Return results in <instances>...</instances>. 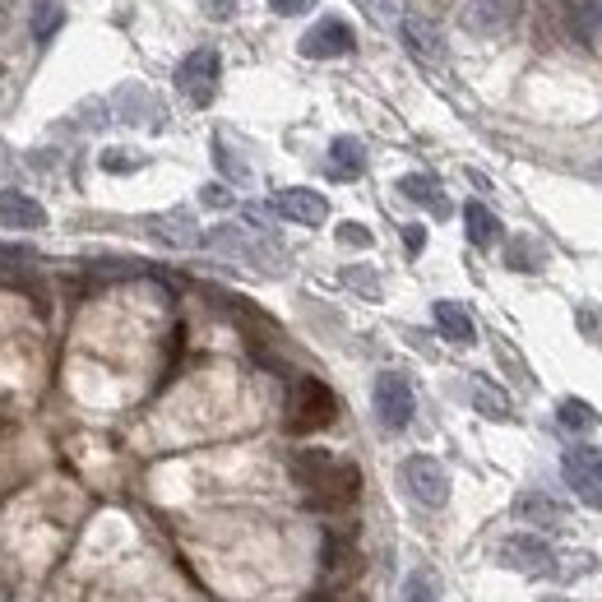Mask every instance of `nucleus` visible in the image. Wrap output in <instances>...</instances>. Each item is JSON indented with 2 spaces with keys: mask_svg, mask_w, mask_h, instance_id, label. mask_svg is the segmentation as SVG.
Listing matches in <instances>:
<instances>
[{
  "mask_svg": "<svg viewBox=\"0 0 602 602\" xmlns=\"http://www.w3.org/2000/svg\"><path fill=\"white\" fill-rule=\"evenodd\" d=\"M343 278H348V287H357L362 297H381V278H375V270H366V264H352V270H343Z\"/></svg>",
  "mask_w": 602,
  "mask_h": 602,
  "instance_id": "nucleus-30",
  "label": "nucleus"
},
{
  "mask_svg": "<svg viewBox=\"0 0 602 602\" xmlns=\"http://www.w3.org/2000/svg\"><path fill=\"white\" fill-rule=\"evenodd\" d=\"M459 24L473 37H501L510 24H515V0H468Z\"/></svg>",
  "mask_w": 602,
  "mask_h": 602,
  "instance_id": "nucleus-12",
  "label": "nucleus"
},
{
  "mask_svg": "<svg viewBox=\"0 0 602 602\" xmlns=\"http://www.w3.org/2000/svg\"><path fill=\"white\" fill-rule=\"evenodd\" d=\"M404 486H408V496L417 505H427V510H440L445 501H450V473H445V463L431 459V455H413L404 459Z\"/></svg>",
  "mask_w": 602,
  "mask_h": 602,
  "instance_id": "nucleus-4",
  "label": "nucleus"
},
{
  "mask_svg": "<svg viewBox=\"0 0 602 602\" xmlns=\"http://www.w3.org/2000/svg\"><path fill=\"white\" fill-rule=\"evenodd\" d=\"M404 602H440V584L431 570H413L404 584Z\"/></svg>",
  "mask_w": 602,
  "mask_h": 602,
  "instance_id": "nucleus-28",
  "label": "nucleus"
},
{
  "mask_svg": "<svg viewBox=\"0 0 602 602\" xmlns=\"http://www.w3.org/2000/svg\"><path fill=\"white\" fill-rule=\"evenodd\" d=\"M561 473H566L570 492L579 501L602 510V450H593V445H574V450H566V459H561Z\"/></svg>",
  "mask_w": 602,
  "mask_h": 602,
  "instance_id": "nucleus-6",
  "label": "nucleus"
},
{
  "mask_svg": "<svg viewBox=\"0 0 602 602\" xmlns=\"http://www.w3.org/2000/svg\"><path fill=\"white\" fill-rule=\"evenodd\" d=\"M218 75H222V56L214 47H195L182 65H176V88L186 94V102L209 107L218 98Z\"/></svg>",
  "mask_w": 602,
  "mask_h": 602,
  "instance_id": "nucleus-3",
  "label": "nucleus"
},
{
  "mask_svg": "<svg viewBox=\"0 0 602 602\" xmlns=\"http://www.w3.org/2000/svg\"><path fill=\"white\" fill-rule=\"evenodd\" d=\"M505 264H510V270H519V274H538L543 270L538 241H533V237H515V241H510V251H505Z\"/></svg>",
  "mask_w": 602,
  "mask_h": 602,
  "instance_id": "nucleus-26",
  "label": "nucleus"
},
{
  "mask_svg": "<svg viewBox=\"0 0 602 602\" xmlns=\"http://www.w3.org/2000/svg\"><path fill=\"white\" fill-rule=\"evenodd\" d=\"M413 413H417V398H413L408 375H398V371L375 375V417H381L390 431H404L413 422Z\"/></svg>",
  "mask_w": 602,
  "mask_h": 602,
  "instance_id": "nucleus-5",
  "label": "nucleus"
},
{
  "mask_svg": "<svg viewBox=\"0 0 602 602\" xmlns=\"http://www.w3.org/2000/svg\"><path fill=\"white\" fill-rule=\"evenodd\" d=\"M579 333H584V339H593V343H602V316H598V310L593 306H579Z\"/></svg>",
  "mask_w": 602,
  "mask_h": 602,
  "instance_id": "nucleus-33",
  "label": "nucleus"
},
{
  "mask_svg": "<svg viewBox=\"0 0 602 602\" xmlns=\"http://www.w3.org/2000/svg\"><path fill=\"white\" fill-rule=\"evenodd\" d=\"M398 195L413 199V205H422V209L440 214V218H450V199H445L440 182H436V176H427V172H408V176H398Z\"/></svg>",
  "mask_w": 602,
  "mask_h": 602,
  "instance_id": "nucleus-16",
  "label": "nucleus"
},
{
  "mask_svg": "<svg viewBox=\"0 0 602 602\" xmlns=\"http://www.w3.org/2000/svg\"><path fill=\"white\" fill-rule=\"evenodd\" d=\"M348 52H357V33L339 14L320 19V24L306 29V37H302V56H310V61H329V56H348Z\"/></svg>",
  "mask_w": 602,
  "mask_h": 602,
  "instance_id": "nucleus-7",
  "label": "nucleus"
},
{
  "mask_svg": "<svg viewBox=\"0 0 602 602\" xmlns=\"http://www.w3.org/2000/svg\"><path fill=\"white\" fill-rule=\"evenodd\" d=\"M473 408L482 417H492V422H505L510 417V398L492 385V381H473Z\"/></svg>",
  "mask_w": 602,
  "mask_h": 602,
  "instance_id": "nucleus-25",
  "label": "nucleus"
},
{
  "mask_svg": "<svg viewBox=\"0 0 602 602\" xmlns=\"http://www.w3.org/2000/svg\"><path fill=\"white\" fill-rule=\"evenodd\" d=\"M144 264H135V260H98L94 264V274L98 278H125V274H140Z\"/></svg>",
  "mask_w": 602,
  "mask_h": 602,
  "instance_id": "nucleus-32",
  "label": "nucleus"
},
{
  "mask_svg": "<svg viewBox=\"0 0 602 602\" xmlns=\"http://www.w3.org/2000/svg\"><path fill=\"white\" fill-rule=\"evenodd\" d=\"M496 561L519 570V574H551L556 570V551L543 543V538H528V533H515V538H505Z\"/></svg>",
  "mask_w": 602,
  "mask_h": 602,
  "instance_id": "nucleus-8",
  "label": "nucleus"
},
{
  "mask_svg": "<svg viewBox=\"0 0 602 602\" xmlns=\"http://www.w3.org/2000/svg\"><path fill=\"white\" fill-rule=\"evenodd\" d=\"M404 247H408V255H422V247H427V228H404Z\"/></svg>",
  "mask_w": 602,
  "mask_h": 602,
  "instance_id": "nucleus-39",
  "label": "nucleus"
},
{
  "mask_svg": "<svg viewBox=\"0 0 602 602\" xmlns=\"http://www.w3.org/2000/svg\"><path fill=\"white\" fill-rule=\"evenodd\" d=\"M102 172H135L144 167V153H130V149H102Z\"/></svg>",
  "mask_w": 602,
  "mask_h": 602,
  "instance_id": "nucleus-31",
  "label": "nucleus"
},
{
  "mask_svg": "<svg viewBox=\"0 0 602 602\" xmlns=\"http://www.w3.org/2000/svg\"><path fill=\"white\" fill-rule=\"evenodd\" d=\"M0 228L37 232V228H47V209L24 190H0Z\"/></svg>",
  "mask_w": 602,
  "mask_h": 602,
  "instance_id": "nucleus-15",
  "label": "nucleus"
},
{
  "mask_svg": "<svg viewBox=\"0 0 602 602\" xmlns=\"http://www.w3.org/2000/svg\"><path fill=\"white\" fill-rule=\"evenodd\" d=\"M598 422V413L589 408V404H579V398H566L561 404V427H570V431H589Z\"/></svg>",
  "mask_w": 602,
  "mask_h": 602,
  "instance_id": "nucleus-29",
  "label": "nucleus"
},
{
  "mask_svg": "<svg viewBox=\"0 0 602 602\" xmlns=\"http://www.w3.org/2000/svg\"><path fill=\"white\" fill-rule=\"evenodd\" d=\"M515 515L528 519V524H538V528H561V524H566V505L551 501V496H543V492H524V496L515 501Z\"/></svg>",
  "mask_w": 602,
  "mask_h": 602,
  "instance_id": "nucleus-20",
  "label": "nucleus"
},
{
  "mask_svg": "<svg viewBox=\"0 0 602 602\" xmlns=\"http://www.w3.org/2000/svg\"><path fill=\"white\" fill-rule=\"evenodd\" d=\"M339 241L343 247H371V228H362V222H339Z\"/></svg>",
  "mask_w": 602,
  "mask_h": 602,
  "instance_id": "nucleus-34",
  "label": "nucleus"
},
{
  "mask_svg": "<svg viewBox=\"0 0 602 602\" xmlns=\"http://www.w3.org/2000/svg\"><path fill=\"white\" fill-rule=\"evenodd\" d=\"M325 570L329 574H357V547H352V533H329L325 538Z\"/></svg>",
  "mask_w": 602,
  "mask_h": 602,
  "instance_id": "nucleus-23",
  "label": "nucleus"
},
{
  "mask_svg": "<svg viewBox=\"0 0 602 602\" xmlns=\"http://www.w3.org/2000/svg\"><path fill=\"white\" fill-rule=\"evenodd\" d=\"M241 0H199V10H205L209 19H232Z\"/></svg>",
  "mask_w": 602,
  "mask_h": 602,
  "instance_id": "nucleus-35",
  "label": "nucleus"
},
{
  "mask_svg": "<svg viewBox=\"0 0 602 602\" xmlns=\"http://www.w3.org/2000/svg\"><path fill=\"white\" fill-rule=\"evenodd\" d=\"M333 417H339V398H333V390L325 381H316V375L297 381L293 404H287V427L306 436V431H325Z\"/></svg>",
  "mask_w": 602,
  "mask_h": 602,
  "instance_id": "nucleus-2",
  "label": "nucleus"
},
{
  "mask_svg": "<svg viewBox=\"0 0 602 602\" xmlns=\"http://www.w3.org/2000/svg\"><path fill=\"white\" fill-rule=\"evenodd\" d=\"M199 199H205L209 209H228L232 205V195H228V186H205L199 190Z\"/></svg>",
  "mask_w": 602,
  "mask_h": 602,
  "instance_id": "nucleus-36",
  "label": "nucleus"
},
{
  "mask_svg": "<svg viewBox=\"0 0 602 602\" xmlns=\"http://www.w3.org/2000/svg\"><path fill=\"white\" fill-rule=\"evenodd\" d=\"M566 24H570L579 47H593V42L602 37V0H579V6H570Z\"/></svg>",
  "mask_w": 602,
  "mask_h": 602,
  "instance_id": "nucleus-21",
  "label": "nucleus"
},
{
  "mask_svg": "<svg viewBox=\"0 0 602 602\" xmlns=\"http://www.w3.org/2000/svg\"><path fill=\"white\" fill-rule=\"evenodd\" d=\"M362 492V473H357V463H333V473L316 486V492H306V505L310 510H348Z\"/></svg>",
  "mask_w": 602,
  "mask_h": 602,
  "instance_id": "nucleus-10",
  "label": "nucleus"
},
{
  "mask_svg": "<svg viewBox=\"0 0 602 602\" xmlns=\"http://www.w3.org/2000/svg\"><path fill=\"white\" fill-rule=\"evenodd\" d=\"M431 316H436V329H440L450 343H473V339H478V325H473V316H468V306H459V302H436Z\"/></svg>",
  "mask_w": 602,
  "mask_h": 602,
  "instance_id": "nucleus-19",
  "label": "nucleus"
},
{
  "mask_svg": "<svg viewBox=\"0 0 602 602\" xmlns=\"http://www.w3.org/2000/svg\"><path fill=\"white\" fill-rule=\"evenodd\" d=\"M144 232H149L153 241H163V247H172V251H190L195 241H199V228H195V218H190L186 209L144 218Z\"/></svg>",
  "mask_w": 602,
  "mask_h": 602,
  "instance_id": "nucleus-14",
  "label": "nucleus"
},
{
  "mask_svg": "<svg viewBox=\"0 0 602 602\" xmlns=\"http://www.w3.org/2000/svg\"><path fill=\"white\" fill-rule=\"evenodd\" d=\"M199 241H205V251L228 255L237 264H251V270H260V274H283L287 270L283 247H274L270 237H251L247 228H232V222H222V228L205 232Z\"/></svg>",
  "mask_w": 602,
  "mask_h": 602,
  "instance_id": "nucleus-1",
  "label": "nucleus"
},
{
  "mask_svg": "<svg viewBox=\"0 0 602 602\" xmlns=\"http://www.w3.org/2000/svg\"><path fill=\"white\" fill-rule=\"evenodd\" d=\"M463 228H468V241L473 247H496L501 241V222H496V214L486 209V205H463Z\"/></svg>",
  "mask_w": 602,
  "mask_h": 602,
  "instance_id": "nucleus-22",
  "label": "nucleus"
},
{
  "mask_svg": "<svg viewBox=\"0 0 602 602\" xmlns=\"http://www.w3.org/2000/svg\"><path fill=\"white\" fill-rule=\"evenodd\" d=\"M107 107H111V117L125 121V125H158L163 121V107L144 84H121V94Z\"/></svg>",
  "mask_w": 602,
  "mask_h": 602,
  "instance_id": "nucleus-13",
  "label": "nucleus"
},
{
  "mask_svg": "<svg viewBox=\"0 0 602 602\" xmlns=\"http://www.w3.org/2000/svg\"><path fill=\"white\" fill-rule=\"evenodd\" d=\"M398 37H404V47L417 56V61H427V65H440L445 61V33L436 19L427 14H398Z\"/></svg>",
  "mask_w": 602,
  "mask_h": 602,
  "instance_id": "nucleus-9",
  "label": "nucleus"
},
{
  "mask_svg": "<svg viewBox=\"0 0 602 602\" xmlns=\"http://www.w3.org/2000/svg\"><path fill=\"white\" fill-rule=\"evenodd\" d=\"M310 6H316V0H270L274 14H306Z\"/></svg>",
  "mask_w": 602,
  "mask_h": 602,
  "instance_id": "nucleus-38",
  "label": "nucleus"
},
{
  "mask_svg": "<svg viewBox=\"0 0 602 602\" xmlns=\"http://www.w3.org/2000/svg\"><path fill=\"white\" fill-rule=\"evenodd\" d=\"M270 209L287 222H302V228H320L329 218V199L320 190H306V186H293V190H278L270 199Z\"/></svg>",
  "mask_w": 602,
  "mask_h": 602,
  "instance_id": "nucleus-11",
  "label": "nucleus"
},
{
  "mask_svg": "<svg viewBox=\"0 0 602 602\" xmlns=\"http://www.w3.org/2000/svg\"><path fill=\"white\" fill-rule=\"evenodd\" d=\"M333 463H339V459H333L329 450H297L287 468H293V482L302 486V492H316V486L333 473Z\"/></svg>",
  "mask_w": 602,
  "mask_h": 602,
  "instance_id": "nucleus-18",
  "label": "nucleus"
},
{
  "mask_svg": "<svg viewBox=\"0 0 602 602\" xmlns=\"http://www.w3.org/2000/svg\"><path fill=\"white\" fill-rule=\"evenodd\" d=\"M61 24H65V6H61V0H37V10H33V37H37V42H52Z\"/></svg>",
  "mask_w": 602,
  "mask_h": 602,
  "instance_id": "nucleus-27",
  "label": "nucleus"
},
{
  "mask_svg": "<svg viewBox=\"0 0 602 602\" xmlns=\"http://www.w3.org/2000/svg\"><path fill=\"white\" fill-rule=\"evenodd\" d=\"M362 172H366V149H362V140L339 135V140L329 144V176H333V182H357Z\"/></svg>",
  "mask_w": 602,
  "mask_h": 602,
  "instance_id": "nucleus-17",
  "label": "nucleus"
},
{
  "mask_svg": "<svg viewBox=\"0 0 602 602\" xmlns=\"http://www.w3.org/2000/svg\"><path fill=\"white\" fill-rule=\"evenodd\" d=\"M362 6H366L375 19H381V24H390V19H398V6H394V0H362Z\"/></svg>",
  "mask_w": 602,
  "mask_h": 602,
  "instance_id": "nucleus-37",
  "label": "nucleus"
},
{
  "mask_svg": "<svg viewBox=\"0 0 602 602\" xmlns=\"http://www.w3.org/2000/svg\"><path fill=\"white\" fill-rule=\"evenodd\" d=\"M214 163L222 167V176H228L232 186H247L251 182V167H247V158H237V153H232L228 135H214Z\"/></svg>",
  "mask_w": 602,
  "mask_h": 602,
  "instance_id": "nucleus-24",
  "label": "nucleus"
}]
</instances>
